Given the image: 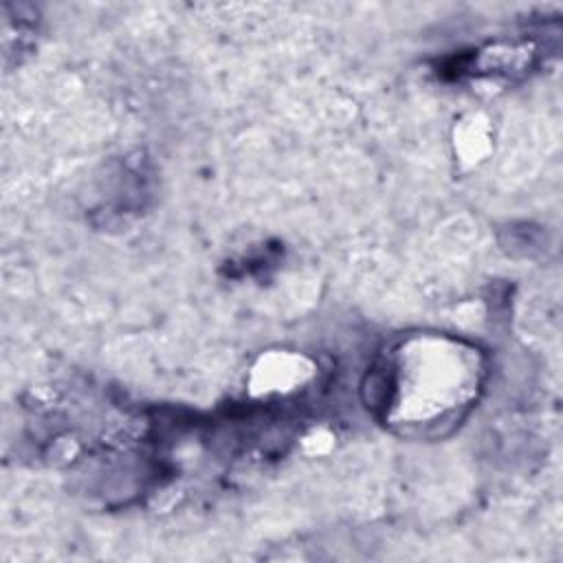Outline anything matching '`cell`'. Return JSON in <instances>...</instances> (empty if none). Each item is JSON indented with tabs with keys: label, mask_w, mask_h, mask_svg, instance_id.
Masks as SVG:
<instances>
[{
	"label": "cell",
	"mask_w": 563,
	"mask_h": 563,
	"mask_svg": "<svg viewBox=\"0 0 563 563\" xmlns=\"http://www.w3.org/2000/svg\"><path fill=\"white\" fill-rule=\"evenodd\" d=\"M482 358L449 336H411L372 369L369 402L402 433L451 429L477 398Z\"/></svg>",
	"instance_id": "6da1fadb"
}]
</instances>
